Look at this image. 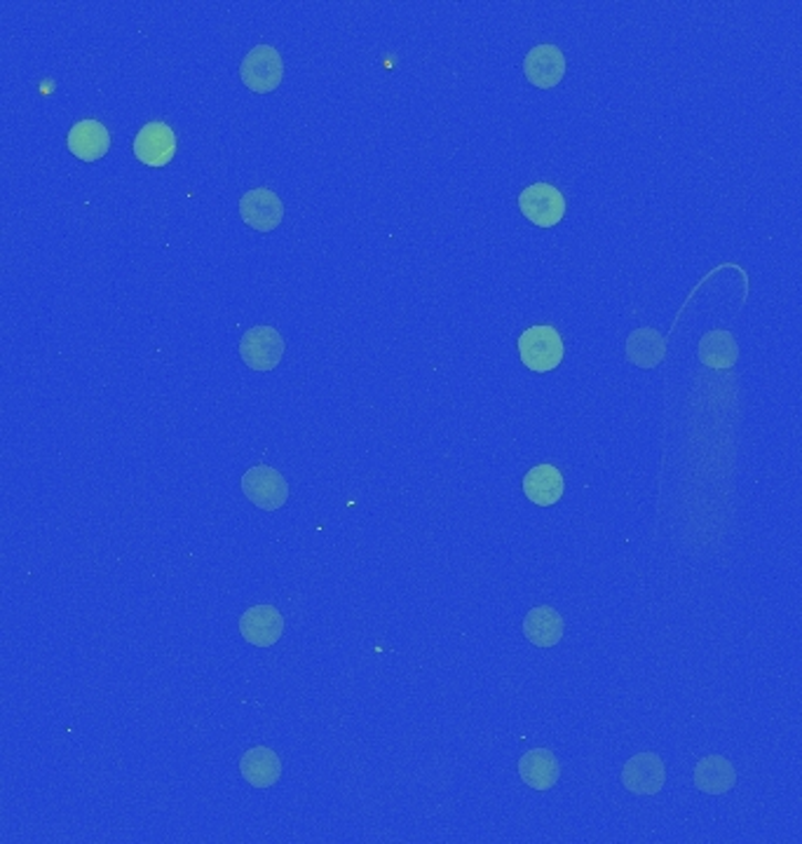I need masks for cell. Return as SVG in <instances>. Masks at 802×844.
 Listing matches in <instances>:
<instances>
[{"mask_svg": "<svg viewBox=\"0 0 802 844\" xmlns=\"http://www.w3.org/2000/svg\"><path fill=\"white\" fill-rule=\"evenodd\" d=\"M565 355L561 333L550 324L525 329L519 336V357L525 368L535 373L554 371Z\"/></svg>", "mask_w": 802, "mask_h": 844, "instance_id": "1", "label": "cell"}, {"mask_svg": "<svg viewBox=\"0 0 802 844\" xmlns=\"http://www.w3.org/2000/svg\"><path fill=\"white\" fill-rule=\"evenodd\" d=\"M242 493L263 512H278L289 500V483L275 467L257 465L242 477Z\"/></svg>", "mask_w": 802, "mask_h": 844, "instance_id": "2", "label": "cell"}, {"mask_svg": "<svg viewBox=\"0 0 802 844\" xmlns=\"http://www.w3.org/2000/svg\"><path fill=\"white\" fill-rule=\"evenodd\" d=\"M240 77L244 87L257 94H270L278 90L284 77V62L272 45H257L247 52L240 64Z\"/></svg>", "mask_w": 802, "mask_h": 844, "instance_id": "3", "label": "cell"}, {"mask_svg": "<svg viewBox=\"0 0 802 844\" xmlns=\"http://www.w3.org/2000/svg\"><path fill=\"white\" fill-rule=\"evenodd\" d=\"M519 209L533 226L554 228L565 216V198L552 184H533L521 190Z\"/></svg>", "mask_w": 802, "mask_h": 844, "instance_id": "4", "label": "cell"}, {"mask_svg": "<svg viewBox=\"0 0 802 844\" xmlns=\"http://www.w3.org/2000/svg\"><path fill=\"white\" fill-rule=\"evenodd\" d=\"M284 338L272 326H251L240 341V357L251 371H272L284 357Z\"/></svg>", "mask_w": 802, "mask_h": 844, "instance_id": "5", "label": "cell"}, {"mask_svg": "<svg viewBox=\"0 0 802 844\" xmlns=\"http://www.w3.org/2000/svg\"><path fill=\"white\" fill-rule=\"evenodd\" d=\"M134 155L146 167H165L176 155V134L169 125L153 121L134 136Z\"/></svg>", "mask_w": 802, "mask_h": 844, "instance_id": "6", "label": "cell"}, {"mask_svg": "<svg viewBox=\"0 0 802 844\" xmlns=\"http://www.w3.org/2000/svg\"><path fill=\"white\" fill-rule=\"evenodd\" d=\"M667 781V768L657 753H638L622 770V786L634 795H657Z\"/></svg>", "mask_w": 802, "mask_h": 844, "instance_id": "7", "label": "cell"}, {"mask_svg": "<svg viewBox=\"0 0 802 844\" xmlns=\"http://www.w3.org/2000/svg\"><path fill=\"white\" fill-rule=\"evenodd\" d=\"M242 221L259 232H272L284 219V205L270 188H251L240 198Z\"/></svg>", "mask_w": 802, "mask_h": 844, "instance_id": "8", "label": "cell"}, {"mask_svg": "<svg viewBox=\"0 0 802 844\" xmlns=\"http://www.w3.org/2000/svg\"><path fill=\"white\" fill-rule=\"evenodd\" d=\"M240 634L253 647H272L284 634V617L275 605H253L240 617Z\"/></svg>", "mask_w": 802, "mask_h": 844, "instance_id": "9", "label": "cell"}, {"mask_svg": "<svg viewBox=\"0 0 802 844\" xmlns=\"http://www.w3.org/2000/svg\"><path fill=\"white\" fill-rule=\"evenodd\" d=\"M528 83L540 90L556 87L565 75V56L556 45H538L523 59Z\"/></svg>", "mask_w": 802, "mask_h": 844, "instance_id": "10", "label": "cell"}, {"mask_svg": "<svg viewBox=\"0 0 802 844\" xmlns=\"http://www.w3.org/2000/svg\"><path fill=\"white\" fill-rule=\"evenodd\" d=\"M66 146L83 163L102 160L111 148V134L100 121L75 123L66 136Z\"/></svg>", "mask_w": 802, "mask_h": 844, "instance_id": "11", "label": "cell"}, {"mask_svg": "<svg viewBox=\"0 0 802 844\" xmlns=\"http://www.w3.org/2000/svg\"><path fill=\"white\" fill-rule=\"evenodd\" d=\"M240 774L253 789H272L282 777V760L268 746H253L240 760Z\"/></svg>", "mask_w": 802, "mask_h": 844, "instance_id": "12", "label": "cell"}, {"mask_svg": "<svg viewBox=\"0 0 802 844\" xmlns=\"http://www.w3.org/2000/svg\"><path fill=\"white\" fill-rule=\"evenodd\" d=\"M519 777L528 789L550 791L561 779V764L550 749H533L521 756Z\"/></svg>", "mask_w": 802, "mask_h": 844, "instance_id": "13", "label": "cell"}, {"mask_svg": "<svg viewBox=\"0 0 802 844\" xmlns=\"http://www.w3.org/2000/svg\"><path fill=\"white\" fill-rule=\"evenodd\" d=\"M627 360L638 368H655L667 360V336L653 326L634 329L624 343Z\"/></svg>", "mask_w": 802, "mask_h": 844, "instance_id": "14", "label": "cell"}, {"mask_svg": "<svg viewBox=\"0 0 802 844\" xmlns=\"http://www.w3.org/2000/svg\"><path fill=\"white\" fill-rule=\"evenodd\" d=\"M563 475L554 465H538L523 477V493L538 507H552L563 498Z\"/></svg>", "mask_w": 802, "mask_h": 844, "instance_id": "15", "label": "cell"}, {"mask_svg": "<svg viewBox=\"0 0 802 844\" xmlns=\"http://www.w3.org/2000/svg\"><path fill=\"white\" fill-rule=\"evenodd\" d=\"M697 357L714 371H728L739 360V345L728 329H711L701 336Z\"/></svg>", "mask_w": 802, "mask_h": 844, "instance_id": "16", "label": "cell"}, {"mask_svg": "<svg viewBox=\"0 0 802 844\" xmlns=\"http://www.w3.org/2000/svg\"><path fill=\"white\" fill-rule=\"evenodd\" d=\"M737 772L732 762L722 756L701 758L695 768V786L707 795H726L735 789Z\"/></svg>", "mask_w": 802, "mask_h": 844, "instance_id": "17", "label": "cell"}, {"mask_svg": "<svg viewBox=\"0 0 802 844\" xmlns=\"http://www.w3.org/2000/svg\"><path fill=\"white\" fill-rule=\"evenodd\" d=\"M565 632L563 617L550 605L533 607L523 619V636L535 647H554L561 643Z\"/></svg>", "mask_w": 802, "mask_h": 844, "instance_id": "18", "label": "cell"}]
</instances>
